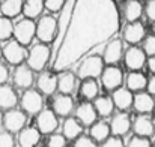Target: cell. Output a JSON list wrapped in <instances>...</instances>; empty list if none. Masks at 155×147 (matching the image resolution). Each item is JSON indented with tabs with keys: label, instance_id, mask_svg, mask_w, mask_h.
<instances>
[{
	"label": "cell",
	"instance_id": "obj_1",
	"mask_svg": "<svg viewBox=\"0 0 155 147\" xmlns=\"http://www.w3.org/2000/svg\"><path fill=\"white\" fill-rule=\"evenodd\" d=\"M120 29L114 0H66L57 18L50 69L69 71L113 39Z\"/></svg>",
	"mask_w": 155,
	"mask_h": 147
},
{
	"label": "cell",
	"instance_id": "obj_2",
	"mask_svg": "<svg viewBox=\"0 0 155 147\" xmlns=\"http://www.w3.org/2000/svg\"><path fill=\"white\" fill-rule=\"evenodd\" d=\"M51 60V48L48 47V44L44 42H38L35 45H32L30 50L27 51V59L26 63L35 71V72H41L44 71Z\"/></svg>",
	"mask_w": 155,
	"mask_h": 147
},
{
	"label": "cell",
	"instance_id": "obj_3",
	"mask_svg": "<svg viewBox=\"0 0 155 147\" xmlns=\"http://www.w3.org/2000/svg\"><path fill=\"white\" fill-rule=\"evenodd\" d=\"M105 63H104L103 56L98 54H91L87 57H84L78 65H77V77L80 80H86V78H100L103 74Z\"/></svg>",
	"mask_w": 155,
	"mask_h": 147
},
{
	"label": "cell",
	"instance_id": "obj_4",
	"mask_svg": "<svg viewBox=\"0 0 155 147\" xmlns=\"http://www.w3.org/2000/svg\"><path fill=\"white\" fill-rule=\"evenodd\" d=\"M20 108L27 114V116H36L39 111L44 110V98L42 93L38 89H26L23 90L20 96Z\"/></svg>",
	"mask_w": 155,
	"mask_h": 147
},
{
	"label": "cell",
	"instance_id": "obj_5",
	"mask_svg": "<svg viewBox=\"0 0 155 147\" xmlns=\"http://www.w3.org/2000/svg\"><path fill=\"white\" fill-rule=\"evenodd\" d=\"M27 51L29 50H26V47L20 44L17 39H9L5 42V45H2L3 59L12 66H18L24 63L27 59Z\"/></svg>",
	"mask_w": 155,
	"mask_h": 147
},
{
	"label": "cell",
	"instance_id": "obj_6",
	"mask_svg": "<svg viewBox=\"0 0 155 147\" xmlns=\"http://www.w3.org/2000/svg\"><path fill=\"white\" fill-rule=\"evenodd\" d=\"M36 38V23L30 18H23L14 24V39H17L24 47L30 45Z\"/></svg>",
	"mask_w": 155,
	"mask_h": 147
},
{
	"label": "cell",
	"instance_id": "obj_7",
	"mask_svg": "<svg viewBox=\"0 0 155 147\" xmlns=\"http://www.w3.org/2000/svg\"><path fill=\"white\" fill-rule=\"evenodd\" d=\"M57 35V20L51 15H44L36 23V39L44 44H53Z\"/></svg>",
	"mask_w": 155,
	"mask_h": 147
},
{
	"label": "cell",
	"instance_id": "obj_8",
	"mask_svg": "<svg viewBox=\"0 0 155 147\" xmlns=\"http://www.w3.org/2000/svg\"><path fill=\"white\" fill-rule=\"evenodd\" d=\"M12 83L17 89H21V90H26V89H30L33 84H35V71L27 65V63H21L18 66H15L12 75Z\"/></svg>",
	"mask_w": 155,
	"mask_h": 147
},
{
	"label": "cell",
	"instance_id": "obj_9",
	"mask_svg": "<svg viewBox=\"0 0 155 147\" xmlns=\"http://www.w3.org/2000/svg\"><path fill=\"white\" fill-rule=\"evenodd\" d=\"M26 122H27V114L20 108H11L6 110V113L3 114V128L8 129L12 134H18L23 128H26Z\"/></svg>",
	"mask_w": 155,
	"mask_h": 147
},
{
	"label": "cell",
	"instance_id": "obj_10",
	"mask_svg": "<svg viewBox=\"0 0 155 147\" xmlns=\"http://www.w3.org/2000/svg\"><path fill=\"white\" fill-rule=\"evenodd\" d=\"M100 80H101V84L107 92H113V90L119 89L124 83L122 69L117 68L116 65H105Z\"/></svg>",
	"mask_w": 155,
	"mask_h": 147
},
{
	"label": "cell",
	"instance_id": "obj_11",
	"mask_svg": "<svg viewBox=\"0 0 155 147\" xmlns=\"http://www.w3.org/2000/svg\"><path fill=\"white\" fill-rule=\"evenodd\" d=\"M59 116L53 110H42L36 114V128L41 134L50 135L59 129Z\"/></svg>",
	"mask_w": 155,
	"mask_h": 147
},
{
	"label": "cell",
	"instance_id": "obj_12",
	"mask_svg": "<svg viewBox=\"0 0 155 147\" xmlns=\"http://www.w3.org/2000/svg\"><path fill=\"white\" fill-rule=\"evenodd\" d=\"M148 62V56L143 48L137 45H131L124 53V63L130 71H142Z\"/></svg>",
	"mask_w": 155,
	"mask_h": 147
},
{
	"label": "cell",
	"instance_id": "obj_13",
	"mask_svg": "<svg viewBox=\"0 0 155 147\" xmlns=\"http://www.w3.org/2000/svg\"><path fill=\"white\" fill-rule=\"evenodd\" d=\"M133 128V119L128 113L119 111L110 119V129L111 135L116 137H125Z\"/></svg>",
	"mask_w": 155,
	"mask_h": 147
},
{
	"label": "cell",
	"instance_id": "obj_14",
	"mask_svg": "<svg viewBox=\"0 0 155 147\" xmlns=\"http://www.w3.org/2000/svg\"><path fill=\"white\" fill-rule=\"evenodd\" d=\"M124 42L119 38H113L110 39L105 45L103 51V59L105 65H116L120 62V59L124 57Z\"/></svg>",
	"mask_w": 155,
	"mask_h": 147
},
{
	"label": "cell",
	"instance_id": "obj_15",
	"mask_svg": "<svg viewBox=\"0 0 155 147\" xmlns=\"http://www.w3.org/2000/svg\"><path fill=\"white\" fill-rule=\"evenodd\" d=\"M74 117L83 126H92L98 120V113L94 107V102H81L74 110Z\"/></svg>",
	"mask_w": 155,
	"mask_h": 147
},
{
	"label": "cell",
	"instance_id": "obj_16",
	"mask_svg": "<svg viewBox=\"0 0 155 147\" xmlns=\"http://www.w3.org/2000/svg\"><path fill=\"white\" fill-rule=\"evenodd\" d=\"M53 111L59 116V117H69L74 110H75V104H74V98L71 95H65V93H57L53 98Z\"/></svg>",
	"mask_w": 155,
	"mask_h": 147
},
{
	"label": "cell",
	"instance_id": "obj_17",
	"mask_svg": "<svg viewBox=\"0 0 155 147\" xmlns=\"http://www.w3.org/2000/svg\"><path fill=\"white\" fill-rule=\"evenodd\" d=\"M122 36H124V41L130 45H137L140 44L145 36H146V30H145V26L140 23V21H133V23H128L125 27H124V32H122Z\"/></svg>",
	"mask_w": 155,
	"mask_h": 147
},
{
	"label": "cell",
	"instance_id": "obj_18",
	"mask_svg": "<svg viewBox=\"0 0 155 147\" xmlns=\"http://www.w3.org/2000/svg\"><path fill=\"white\" fill-rule=\"evenodd\" d=\"M35 84L42 95H54L57 92V75H54L53 71H41L35 80Z\"/></svg>",
	"mask_w": 155,
	"mask_h": 147
},
{
	"label": "cell",
	"instance_id": "obj_19",
	"mask_svg": "<svg viewBox=\"0 0 155 147\" xmlns=\"http://www.w3.org/2000/svg\"><path fill=\"white\" fill-rule=\"evenodd\" d=\"M78 77L71 71H62L57 75V92L65 95H72L77 90Z\"/></svg>",
	"mask_w": 155,
	"mask_h": 147
},
{
	"label": "cell",
	"instance_id": "obj_20",
	"mask_svg": "<svg viewBox=\"0 0 155 147\" xmlns=\"http://www.w3.org/2000/svg\"><path fill=\"white\" fill-rule=\"evenodd\" d=\"M136 135L140 137H152L155 134V122H152V119L148 114H139L134 120H133V128Z\"/></svg>",
	"mask_w": 155,
	"mask_h": 147
},
{
	"label": "cell",
	"instance_id": "obj_21",
	"mask_svg": "<svg viewBox=\"0 0 155 147\" xmlns=\"http://www.w3.org/2000/svg\"><path fill=\"white\" fill-rule=\"evenodd\" d=\"M133 108L139 113V114H149L152 113L155 108V99L149 92H137L134 95V101H133Z\"/></svg>",
	"mask_w": 155,
	"mask_h": 147
},
{
	"label": "cell",
	"instance_id": "obj_22",
	"mask_svg": "<svg viewBox=\"0 0 155 147\" xmlns=\"http://www.w3.org/2000/svg\"><path fill=\"white\" fill-rule=\"evenodd\" d=\"M111 99H113V104L114 107L119 110V111H127L133 107V101H134V93L127 89V87H119L116 90L111 92Z\"/></svg>",
	"mask_w": 155,
	"mask_h": 147
},
{
	"label": "cell",
	"instance_id": "obj_23",
	"mask_svg": "<svg viewBox=\"0 0 155 147\" xmlns=\"http://www.w3.org/2000/svg\"><path fill=\"white\" fill-rule=\"evenodd\" d=\"M20 147H36L41 141V132L38 128H23L18 132V138H17Z\"/></svg>",
	"mask_w": 155,
	"mask_h": 147
},
{
	"label": "cell",
	"instance_id": "obj_24",
	"mask_svg": "<svg viewBox=\"0 0 155 147\" xmlns=\"http://www.w3.org/2000/svg\"><path fill=\"white\" fill-rule=\"evenodd\" d=\"M18 95H17V90L9 86V84H2L0 86V110H11V108H15V105L18 104Z\"/></svg>",
	"mask_w": 155,
	"mask_h": 147
},
{
	"label": "cell",
	"instance_id": "obj_25",
	"mask_svg": "<svg viewBox=\"0 0 155 147\" xmlns=\"http://www.w3.org/2000/svg\"><path fill=\"white\" fill-rule=\"evenodd\" d=\"M125 86L127 89H130L133 93L142 92L146 89L148 86V78L143 72L140 71H130V74L125 77Z\"/></svg>",
	"mask_w": 155,
	"mask_h": 147
},
{
	"label": "cell",
	"instance_id": "obj_26",
	"mask_svg": "<svg viewBox=\"0 0 155 147\" xmlns=\"http://www.w3.org/2000/svg\"><path fill=\"white\" fill-rule=\"evenodd\" d=\"M83 125L75 119V117H65L63 123H62V134L66 137V140L74 141L77 137H80L83 134Z\"/></svg>",
	"mask_w": 155,
	"mask_h": 147
},
{
	"label": "cell",
	"instance_id": "obj_27",
	"mask_svg": "<svg viewBox=\"0 0 155 147\" xmlns=\"http://www.w3.org/2000/svg\"><path fill=\"white\" fill-rule=\"evenodd\" d=\"M143 14H145V6L142 5L140 0H128L124 5V18L128 23L139 21Z\"/></svg>",
	"mask_w": 155,
	"mask_h": 147
},
{
	"label": "cell",
	"instance_id": "obj_28",
	"mask_svg": "<svg viewBox=\"0 0 155 147\" xmlns=\"http://www.w3.org/2000/svg\"><path fill=\"white\" fill-rule=\"evenodd\" d=\"M89 135H91L97 143H103V141H105V140L111 135L110 123H107V122H104V120H97V122L91 126Z\"/></svg>",
	"mask_w": 155,
	"mask_h": 147
},
{
	"label": "cell",
	"instance_id": "obj_29",
	"mask_svg": "<svg viewBox=\"0 0 155 147\" xmlns=\"http://www.w3.org/2000/svg\"><path fill=\"white\" fill-rule=\"evenodd\" d=\"M44 9V0H24L23 3V15L30 20H36L38 17H41Z\"/></svg>",
	"mask_w": 155,
	"mask_h": 147
},
{
	"label": "cell",
	"instance_id": "obj_30",
	"mask_svg": "<svg viewBox=\"0 0 155 147\" xmlns=\"http://www.w3.org/2000/svg\"><path fill=\"white\" fill-rule=\"evenodd\" d=\"M23 3L24 0H3L0 3V12L8 18H15L23 14Z\"/></svg>",
	"mask_w": 155,
	"mask_h": 147
},
{
	"label": "cell",
	"instance_id": "obj_31",
	"mask_svg": "<svg viewBox=\"0 0 155 147\" xmlns=\"http://www.w3.org/2000/svg\"><path fill=\"white\" fill-rule=\"evenodd\" d=\"M94 107L100 117H110L114 111V104L111 96H98L94 99Z\"/></svg>",
	"mask_w": 155,
	"mask_h": 147
},
{
	"label": "cell",
	"instance_id": "obj_32",
	"mask_svg": "<svg viewBox=\"0 0 155 147\" xmlns=\"http://www.w3.org/2000/svg\"><path fill=\"white\" fill-rule=\"evenodd\" d=\"M80 93L86 101H94L95 98L100 96V86L95 78H86L81 80L80 86Z\"/></svg>",
	"mask_w": 155,
	"mask_h": 147
},
{
	"label": "cell",
	"instance_id": "obj_33",
	"mask_svg": "<svg viewBox=\"0 0 155 147\" xmlns=\"http://www.w3.org/2000/svg\"><path fill=\"white\" fill-rule=\"evenodd\" d=\"M14 36V23L11 18L2 15L0 17V42H6Z\"/></svg>",
	"mask_w": 155,
	"mask_h": 147
},
{
	"label": "cell",
	"instance_id": "obj_34",
	"mask_svg": "<svg viewBox=\"0 0 155 147\" xmlns=\"http://www.w3.org/2000/svg\"><path fill=\"white\" fill-rule=\"evenodd\" d=\"M66 137L63 134H57V132H53L48 135V140H47V147H66Z\"/></svg>",
	"mask_w": 155,
	"mask_h": 147
},
{
	"label": "cell",
	"instance_id": "obj_35",
	"mask_svg": "<svg viewBox=\"0 0 155 147\" xmlns=\"http://www.w3.org/2000/svg\"><path fill=\"white\" fill-rule=\"evenodd\" d=\"M125 147H152V144H151V141H149L148 137H140V135H136L134 134L127 141Z\"/></svg>",
	"mask_w": 155,
	"mask_h": 147
},
{
	"label": "cell",
	"instance_id": "obj_36",
	"mask_svg": "<svg viewBox=\"0 0 155 147\" xmlns=\"http://www.w3.org/2000/svg\"><path fill=\"white\" fill-rule=\"evenodd\" d=\"M0 147H15V138L14 134L8 129L0 128Z\"/></svg>",
	"mask_w": 155,
	"mask_h": 147
},
{
	"label": "cell",
	"instance_id": "obj_37",
	"mask_svg": "<svg viewBox=\"0 0 155 147\" xmlns=\"http://www.w3.org/2000/svg\"><path fill=\"white\" fill-rule=\"evenodd\" d=\"M142 48L146 53L148 57L155 56V35H149V36H145V39L142 41Z\"/></svg>",
	"mask_w": 155,
	"mask_h": 147
},
{
	"label": "cell",
	"instance_id": "obj_38",
	"mask_svg": "<svg viewBox=\"0 0 155 147\" xmlns=\"http://www.w3.org/2000/svg\"><path fill=\"white\" fill-rule=\"evenodd\" d=\"M72 147H98L97 146V141L91 137V135H80L74 140V144Z\"/></svg>",
	"mask_w": 155,
	"mask_h": 147
},
{
	"label": "cell",
	"instance_id": "obj_39",
	"mask_svg": "<svg viewBox=\"0 0 155 147\" xmlns=\"http://www.w3.org/2000/svg\"><path fill=\"white\" fill-rule=\"evenodd\" d=\"M66 0H44L45 9L50 12H60Z\"/></svg>",
	"mask_w": 155,
	"mask_h": 147
},
{
	"label": "cell",
	"instance_id": "obj_40",
	"mask_svg": "<svg viewBox=\"0 0 155 147\" xmlns=\"http://www.w3.org/2000/svg\"><path fill=\"white\" fill-rule=\"evenodd\" d=\"M101 147H125V143L122 141V137L110 135L105 141L101 143Z\"/></svg>",
	"mask_w": 155,
	"mask_h": 147
},
{
	"label": "cell",
	"instance_id": "obj_41",
	"mask_svg": "<svg viewBox=\"0 0 155 147\" xmlns=\"http://www.w3.org/2000/svg\"><path fill=\"white\" fill-rule=\"evenodd\" d=\"M145 15L149 21L155 23V0H148L145 6Z\"/></svg>",
	"mask_w": 155,
	"mask_h": 147
},
{
	"label": "cell",
	"instance_id": "obj_42",
	"mask_svg": "<svg viewBox=\"0 0 155 147\" xmlns=\"http://www.w3.org/2000/svg\"><path fill=\"white\" fill-rule=\"evenodd\" d=\"M9 77H11V74H9L8 66H6V65H3V63H0V86H2V84H5V83L9 80Z\"/></svg>",
	"mask_w": 155,
	"mask_h": 147
},
{
	"label": "cell",
	"instance_id": "obj_43",
	"mask_svg": "<svg viewBox=\"0 0 155 147\" xmlns=\"http://www.w3.org/2000/svg\"><path fill=\"white\" fill-rule=\"evenodd\" d=\"M146 92H149L152 96H155V74H152V77H151V78H148Z\"/></svg>",
	"mask_w": 155,
	"mask_h": 147
},
{
	"label": "cell",
	"instance_id": "obj_44",
	"mask_svg": "<svg viewBox=\"0 0 155 147\" xmlns=\"http://www.w3.org/2000/svg\"><path fill=\"white\" fill-rule=\"evenodd\" d=\"M146 66H148V69L155 74V56H151V57H148V62H146Z\"/></svg>",
	"mask_w": 155,
	"mask_h": 147
},
{
	"label": "cell",
	"instance_id": "obj_45",
	"mask_svg": "<svg viewBox=\"0 0 155 147\" xmlns=\"http://www.w3.org/2000/svg\"><path fill=\"white\" fill-rule=\"evenodd\" d=\"M3 126V113H2V110H0V128Z\"/></svg>",
	"mask_w": 155,
	"mask_h": 147
},
{
	"label": "cell",
	"instance_id": "obj_46",
	"mask_svg": "<svg viewBox=\"0 0 155 147\" xmlns=\"http://www.w3.org/2000/svg\"><path fill=\"white\" fill-rule=\"evenodd\" d=\"M3 57V53H2V47H0V59Z\"/></svg>",
	"mask_w": 155,
	"mask_h": 147
},
{
	"label": "cell",
	"instance_id": "obj_47",
	"mask_svg": "<svg viewBox=\"0 0 155 147\" xmlns=\"http://www.w3.org/2000/svg\"><path fill=\"white\" fill-rule=\"evenodd\" d=\"M152 147H155V143H154V144H152Z\"/></svg>",
	"mask_w": 155,
	"mask_h": 147
},
{
	"label": "cell",
	"instance_id": "obj_48",
	"mask_svg": "<svg viewBox=\"0 0 155 147\" xmlns=\"http://www.w3.org/2000/svg\"><path fill=\"white\" fill-rule=\"evenodd\" d=\"M154 32H155V27H154Z\"/></svg>",
	"mask_w": 155,
	"mask_h": 147
}]
</instances>
